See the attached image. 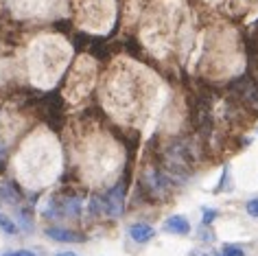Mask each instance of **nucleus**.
<instances>
[{
  "instance_id": "nucleus-10",
  "label": "nucleus",
  "mask_w": 258,
  "mask_h": 256,
  "mask_svg": "<svg viewBox=\"0 0 258 256\" xmlns=\"http://www.w3.org/2000/svg\"><path fill=\"white\" fill-rule=\"evenodd\" d=\"M18 254H20V256H35L33 252H31V249H20V252H18Z\"/></svg>"
},
{
  "instance_id": "nucleus-8",
  "label": "nucleus",
  "mask_w": 258,
  "mask_h": 256,
  "mask_svg": "<svg viewBox=\"0 0 258 256\" xmlns=\"http://www.w3.org/2000/svg\"><path fill=\"white\" fill-rule=\"evenodd\" d=\"M247 213L251 215V217H258V200H251V202H247Z\"/></svg>"
},
{
  "instance_id": "nucleus-4",
  "label": "nucleus",
  "mask_w": 258,
  "mask_h": 256,
  "mask_svg": "<svg viewBox=\"0 0 258 256\" xmlns=\"http://www.w3.org/2000/svg\"><path fill=\"white\" fill-rule=\"evenodd\" d=\"M129 234H132L134 241L145 243V241H149L151 236H153V228L147 226V223H134V226L129 228Z\"/></svg>"
},
{
  "instance_id": "nucleus-5",
  "label": "nucleus",
  "mask_w": 258,
  "mask_h": 256,
  "mask_svg": "<svg viewBox=\"0 0 258 256\" xmlns=\"http://www.w3.org/2000/svg\"><path fill=\"white\" fill-rule=\"evenodd\" d=\"M0 190H3L0 195H3L5 202H9V204H18V202H20V193L14 188V184H11V182L3 184V188H0Z\"/></svg>"
},
{
  "instance_id": "nucleus-7",
  "label": "nucleus",
  "mask_w": 258,
  "mask_h": 256,
  "mask_svg": "<svg viewBox=\"0 0 258 256\" xmlns=\"http://www.w3.org/2000/svg\"><path fill=\"white\" fill-rule=\"evenodd\" d=\"M223 256H245V252L238 245H225L223 247Z\"/></svg>"
},
{
  "instance_id": "nucleus-2",
  "label": "nucleus",
  "mask_w": 258,
  "mask_h": 256,
  "mask_svg": "<svg viewBox=\"0 0 258 256\" xmlns=\"http://www.w3.org/2000/svg\"><path fill=\"white\" fill-rule=\"evenodd\" d=\"M46 236L53 241H59V243H77V241H83V236L79 232H70L66 228H48L46 230Z\"/></svg>"
},
{
  "instance_id": "nucleus-3",
  "label": "nucleus",
  "mask_w": 258,
  "mask_h": 256,
  "mask_svg": "<svg viewBox=\"0 0 258 256\" xmlns=\"http://www.w3.org/2000/svg\"><path fill=\"white\" fill-rule=\"evenodd\" d=\"M122 200H125V193H122V186H116L114 190L107 193V213L109 215H122Z\"/></svg>"
},
{
  "instance_id": "nucleus-1",
  "label": "nucleus",
  "mask_w": 258,
  "mask_h": 256,
  "mask_svg": "<svg viewBox=\"0 0 258 256\" xmlns=\"http://www.w3.org/2000/svg\"><path fill=\"white\" fill-rule=\"evenodd\" d=\"M164 230L166 232H171V234H188L190 232V223L182 215H173V217H169V219L164 221Z\"/></svg>"
},
{
  "instance_id": "nucleus-9",
  "label": "nucleus",
  "mask_w": 258,
  "mask_h": 256,
  "mask_svg": "<svg viewBox=\"0 0 258 256\" xmlns=\"http://www.w3.org/2000/svg\"><path fill=\"white\" fill-rule=\"evenodd\" d=\"M215 219H217V210H206V213H204V223H206V226L212 223Z\"/></svg>"
},
{
  "instance_id": "nucleus-6",
  "label": "nucleus",
  "mask_w": 258,
  "mask_h": 256,
  "mask_svg": "<svg viewBox=\"0 0 258 256\" xmlns=\"http://www.w3.org/2000/svg\"><path fill=\"white\" fill-rule=\"evenodd\" d=\"M0 228L5 230L7 234H16L18 232V228H16V223L9 219V217H5V215H0Z\"/></svg>"
},
{
  "instance_id": "nucleus-12",
  "label": "nucleus",
  "mask_w": 258,
  "mask_h": 256,
  "mask_svg": "<svg viewBox=\"0 0 258 256\" xmlns=\"http://www.w3.org/2000/svg\"><path fill=\"white\" fill-rule=\"evenodd\" d=\"M5 256H20V254H18V252H11V254H5Z\"/></svg>"
},
{
  "instance_id": "nucleus-11",
  "label": "nucleus",
  "mask_w": 258,
  "mask_h": 256,
  "mask_svg": "<svg viewBox=\"0 0 258 256\" xmlns=\"http://www.w3.org/2000/svg\"><path fill=\"white\" fill-rule=\"evenodd\" d=\"M55 256H77L75 252H57Z\"/></svg>"
}]
</instances>
